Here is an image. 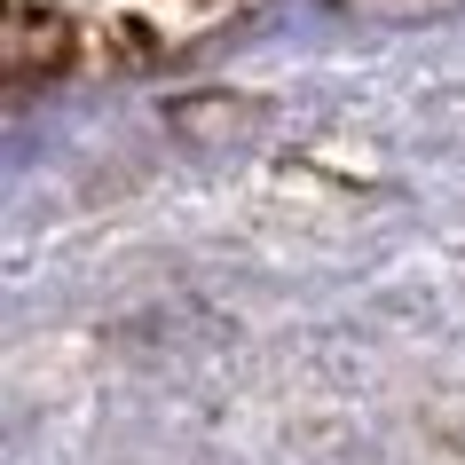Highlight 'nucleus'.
Listing matches in <instances>:
<instances>
[{
  "label": "nucleus",
  "instance_id": "f257e3e1",
  "mask_svg": "<svg viewBox=\"0 0 465 465\" xmlns=\"http://www.w3.org/2000/svg\"><path fill=\"white\" fill-rule=\"evenodd\" d=\"M64 48H72L64 16H40V8H16V16H8V72L16 79H32V55H40V64H64Z\"/></svg>",
  "mask_w": 465,
  "mask_h": 465
}]
</instances>
